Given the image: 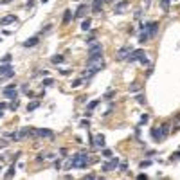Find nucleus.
Wrapping results in <instances>:
<instances>
[{
	"mask_svg": "<svg viewBox=\"0 0 180 180\" xmlns=\"http://www.w3.org/2000/svg\"><path fill=\"white\" fill-rule=\"evenodd\" d=\"M90 23H92V22H90V18L83 20V23H81V29H83V31H90Z\"/></svg>",
	"mask_w": 180,
	"mask_h": 180,
	"instance_id": "nucleus-22",
	"label": "nucleus"
},
{
	"mask_svg": "<svg viewBox=\"0 0 180 180\" xmlns=\"http://www.w3.org/2000/svg\"><path fill=\"white\" fill-rule=\"evenodd\" d=\"M11 61V54H5L4 58H2V63H9Z\"/></svg>",
	"mask_w": 180,
	"mask_h": 180,
	"instance_id": "nucleus-31",
	"label": "nucleus"
},
{
	"mask_svg": "<svg viewBox=\"0 0 180 180\" xmlns=\"http://www.w3.org/2000/svg\"><path fill=\"white\" fill-rule=\"evenodd\" d=\"M101 7H103V0H94V4H92V13H99Z\"/></svg>",
	"mask_w": 180,
	"mask_h": 180,
	"instance_id": "nucleus-18",
	"label": "nucleus"
},
{
	"mask_svg": "<svg viewBox=\"0 0 180 180\" xmlns=\"http://www.w3.org/2000/svg\"><path fill=\"white\" fill-rule=\"evenodd\" d=\"M52 83H54V79H52V78H47V79L41 81V87H50Z\"/></svg>",
	"mask_w": 180,
	"mask_h": 180,
	"instance_id": "nucleus-26",
	"label": "nucleus"
},
{
	"mask_svg": "<svg viewBox=\"0 0 180 180\" xmlns=\"http://www.w3.org/2000/svg\"><path fill=\"white\" fill-rule=\"evenodd\" d=\"M0 171H2V168H0Z\"/></svg>",
	"mask_w": 180,
	"mask_h": 180,
	"instance_id": "nucleus-43",
	"label": "nucleus"
},
{
	"mask_svg": "<svg viewBox=\"0 0 180 180\" xmlns=\"http://www.w3.org/2000/svg\"><path fill=\"white\" fill-rule=\"evenodd\" d=\"M137 178H139V180H146V178H148V175H144V173H142V175H139Z\"/></svg>",
	"mask_w": 180,
	"mask_h": 180,
	"instance_id": "nucleus-38",
	"label": "nucleus"
},
{
	"mask_svg": "<svg viewBox=\"0 0 180 180\" xmlns=\"http://www.w3.org/2000/svg\"><path fill=\"white\" fill-rule=\"evenodd\" d=\"M144 56H146V52H144L142 49H135V50H130V54H128L126 59H128L130 63H133V61H141Z\"/></svg>",
	"mask_w": 180,
	"mask_h": 180,
	"instance_id": "nucleus-6",
	"label": "nucleus"
},
{
	"mask_svg": "<svg viewBox=\"0 0 180 180\" xmlns=\"http://www.w3.org/2000/svg\"><path fill=\"white\" fill-rule=\"evenodd\" d=\"M137 103H139V105H146V96H144V94H139V96H137Z\"/></svg>",
	"mask_w": 180,
	"mask_h": 180,
	"instance_id": "nucleus-27",
	"label": "nucleus"
},
{
	"mask_svg": "<svg viewBox=\"0 0 180 180\" xmlns=\"http://www.w3.org/2000/svg\"><path fill=\"white\" fill-rule=\"evenodd\" d=\"M2 115H4V108H0V117H2Z\"/></svg>",
	"mask_w": 180,
	"mask_h": 180,
	"instance_id": "nucleus-40",
	"label": "nucleus"
},
{
	"mask_svg": "<svg viewBox=\"0 0 180 180\" xmlns=\"http://www.w3.org/2000/svg\"><path fill=\"white\" fill-rule=\"evenodd\" d=\"M41 2H43V4H45V2H49V0H41Z\"/></svg>",
	"mask_w": 180,
	"mask_h": 180,
	"instance_id": "nucleus-42",
	"label": "nucleus"
},
{
	"mask_svg": "<svg viewBox=\"0 0 180 180\" xmlns=\"http://www.w3.org/2000/svg\"><path fill=\"white\" fill-rule=\"evenodd\" d=\"M70 20H72V11H70V9H67V11L63 13V25L70 23Z\"/></svg>",
	"mask_w": 180,
	"mask_h": 180,
	"instance_id": "nucleus-17",
	"label": "nucleus"
},
{
	"mask_svg": "<svg viewBox=\"0 0 180 180\" xmlns=\"http://www.w3.org/2000/svg\"><path fill=\"white\" fill-rule=\"evenodd\" d=\"M90 162H92L90 155H88L87 151H81V153H78V155L70 157V160H69V166H70V168H87Z\"/></svg>",
	"mask_w": 180,
	"mask_h": 180,
	"instance_id": "nucleus-2",
	"label": "nucleus"
},
{
	"mask_svg": "<svg viewBox=\"0 0 180 180\" xmlns=\"http://www.w3.org/2000/svg\"><path fill=\"white\" fill-rule=\"evenodd\" d=\"M38 106H40V101H32V103L27 105V112H32V110H36Z\"/></svg>",
	"mask_w": 180,
	"mask_h": 180,
	"instance_id": "nucleus-21",
	"label": "nucleus"
},
{
	"mask_svg": "<svg viewBox=\"0 0 180 180\" xmlns=\"http://www.w3.org/2000/svg\"><path fill=\"white\" fill-rule=\"evenodd\" d=\"M61 74H63V76H69V74H70V70H69V69H65V70H61Z\"/></svg>",
	"mask_w": 180,
	"mask_h": 180,
	"instance_id": "nucleus-39",
	"label": "nucleus"
},
{
	"mask_svg": "<svg viewBox=\"0 0 180 180\" xmlns=\"http://www.w3.org/2000/svg\"><path fill=\"white\" fill-rule=\"evenodd\" d=\"M13 22H16V16H14V14H7V16H4V18L0 20V25H9V23H13Z\"/></svg>",
	"mask_w": 180,
	"mask_h": 180,
	"instance_id": "nucleus-14",
	"label": "nucleus"
},
{
	"mask_svg": "<svg viewBox=\"0 0 180 180\" xmlns=\"http://www.w3.org/2000/svg\"><path fill=\"white\" fill-rule=\"evenodd\" d=\"M87 13H88V5H87V4H81V5L78 7V11H76V18H85Z\"/></svg>",
	"mask_w": 180,
	"mask_h": 180,
	"instance_id": "nucleus-12",
	"label": "nucleus"
},
{
	"mask_svg": "<svg viewBox=\"0 0 180 180\" xmlns=\"http://www.w3.org/2000/svg\"><path fill=\"white\" fill-rule=\"evenodd\" d=\"M148 40H150V36H148V32H144V31H142V32L139 34V43H146Z\"/></svg>",
	"mask_w": 180,
	"mask_h": 180,
	"instance_id": "nucleus-19",
	"label": "nucleus"
},
{
	"mask_svg": "<svg viewBox=\"0 0 180 180\" xmlns=\"http://www.w3.org/2000/svg\"><path fill=\"white\" fill-rule=\"evenodd\" d=\"M97 105H99V99H94V101H90V103H88L87 110H88V112H92V110H94V108H96Z\"/></svg>",
	"mask_w": 180,
	"mask_h": 180,
	"instance_id": "nucleus-24",
	"label": "nucleus"
},
{
	"mask_svg": "<svg viewBox=\"0 0 180 180\" xmlns=\"http://www.w3.org/2000/svg\"><path fill=\"white\" fill-rule=\"evenodd\" d=\"M128 90H130V92H139V90H141V85H139L137 81H133V83L128 87Z\"/></svg>",
	"mask_w": 180,
	"mask_h": 180,
	"instance_id": "nucleus-20",
	"label": "nucleus"
},
{
	"mask_svg": "<svg viewBox=\"0 0 180 180\" xmlns=\"http://www.w3.org/2000/svg\"><path fill=\"white\" fill-rule=\"evenodd\" d=\"M38 41H40V38H38V36H32V38H29V40L23 41V47H34V45H38Z\"/></svg>",
	"mask_w": 180,
	"mask_h": 180,
	"instance_id": "nucleus-15",
	"label": "nucleus"
},
{
	"mask_svg": "<svg viewBox=\"0 0 180 180\" xmlns=\"http://www.w3.org/2000/svg\"><path fill=\"white\" fill-rule=\"evenodd\" d=\"M14 171H16V169H14V164H13V166L9 168V171H7L4 177H5V178H13V177H14Z\"/></svg>",
	"mask_w": 180,
	"mask_h": 180,
	"instance_id": "nucleus-25",
	"label": "nucleus"
},
{
	"mask_svg": "<svg viewBox=\"0 0 180 180\" xmlns=\"http://www.w3.org/2000/svg\"><path fill=\"white\" fill-rule=\"evenodd\" d=\"M130 5V0H121V2H117L115 4V7H114V13H117V14H121L126 7Z\"/></svg>",
	"mask_w": 180,
	"mask_h": 180,
	"instance_id": "nucleus-10",
	"label": "nucleus"
},
{
	"mask_svg": "<svg viewBox=\"0 0 180 180\" xmlns=\"http://www.w3.org/2000/svg\"><path fill=\"white\" fill-rule=\"evenodd\" d=\"M50 61H52V63H63V61H65V58H63V56H59V54H56V56H52V58H50Z\"/></svg>",
	"mask_w": 180,
	"mask_h": 180,
	"instance_id": "nucleus-23",
	"label": "nucleus"
},
{
	"mask_svg": "<svg viewBox=\"0 0 180 180\" xmlns=\"http://www.w3.org/2000/svg\"><path fill=\"white\" fill-rule=\"evenodd\" d=\"M112 96H114V92H112V90H110V92H106V94H105V99H110V97H112Z\"/></svg>",
	"mask_w": 180,
	"mask_h": 180,
	"instance_id": "nucleus-36",
	"label": "nucleus"
},
{
	"mask_svg": "<svg viewBox=\"0 0 180 180\" xmlns=\"http://www.w3.org/2000/svg\"><path fill=\"white\" fill-rule=\"evenodd\" d=\"M20 106V101H16V99H13V103H11V110H16Z\"/></svg>",
	"mask_w": 180,
	"mask_h": 180,
	"instance_id": "nucleus-29",
	"label": "nucleus"
},
{
	"mask_svg": "<svg viewBox=\"0 0 180 180\" xmlns=\"http://www.w3.org/2000/svg\"><path fill=\"white\" fill-rule=\"evenodd\" d=\"M4 96H5V97H9V99H16V97H18V92H16L14 85L5 87V88H4Z\"/></svg>",
	"mask_w": 180,
	"mask_h": 180,
	"instance_id": "nucleus-9",
	"label": "nucleus"
},
{
	"mask_svg": "<svg viewBox=\"0 0 180 180\" xmlns=\"http://www.w3.org/2000/svg\"><path fill=\"white\" fill-rule=\"evenodd\" d=\"M87 45H88V59H96V58H101V56H103V47H101V43H97L96 40H92V41H88Z\"/></svg>",
	"mask_w": 180,
	"mask_h": 180,
	"instance_id": "nucleus-3",
	"label": "nucleus"
},
{
	"mask_svg": "<svg viewBox=\"0 0 180 180\" xmlns=\"http://www.w3.org/2000/svg\"><path fill=\"white\" fill-rule=\"evenodd\" d=\"M101 155H103L105 159H110V157H112V151H110V150H103V153H101Z\"/></svg>",
	"mask_w": 180,
	"mask_h": 180,
	"instance_id": "nucleus-30",
	"label": "nucleus"
},
{
	"mask_svg": "<svg viewBox=\"0 0 180 180\" xmlns=\"http://www.w3.org/2000/svg\"><path fill=\"white\" fill-rule=\"evenodd\" d=\"M130 50H132V49H130L128 45H126V47H121V49L117 50V58H119V59H126L128 54H130Z\"/></svg>",
	"mask_w": 180,
	"mask_h": 180,
	"instance_id": "nucleus-13",
	"label": "nucleus"
},
{
	"mask_svg": "<svg viewBox=\"0 0 180 180\" xmlns=\"http://www.w3.org/2000/svg\"><path fill=\"white\" fill-rule=\"evenodd\" d=\"M81 128H88V121H81Z\"/></svg>",
	"mask_w": 180,
	"mask_h": 180,
	"instance_id": "nucleus-37",
	"label": "nucleus"
},
{
	"mask_svg": "<svg viewBox=\"0 0 180 180\" xmlns=\"http://www.w3.org/2000/svg\"><path fill=\"white\" fill-rule=\"evenodd\" d=\"M141 31L148 32V36H150V38H155V36H157V32H159V22H148V23H142Z\"/></svg>",
	"mask_w": 180,
	"mask_h": 180,
	"instance_id": "nucleus-5",
	"label": "nucleus"
},
{
	"mask_svg": "<svg viewBox=\"0 0 180 180\" xmlns=\"http://www.w3.org/2000/svg\"><path fill=\"white\" fill-rule=\"evenodd\" d=\"M178 159H180V151H177V153L171 155V160H178Z\"/></svg>",
	"mask_w": 180,
	"mask_h": 180,
	"instance_id": "nucleus-34",
	"label": "nucleus"
},
{
	"mask_svg": "<svg viewBox=\"0 0 180 180\" xmlns=\"http://www.w3.org/2000/svg\"><path fill=\"white\" fill-rule=\"evenodd\" d=\"M92 144H94L96 148H105V135H103V133H97V135L92 139Z\"/></svg>",
	"mask_w": 180,
	"mask_h": 180,
	"instance_id": "nucleus-11",
	"label": "nucleus"
},
{
	"mask_svg": "<svg viewBox=\"0 0 180 180\" xmlns=\"http://www.w3.org/2000/svg\"><path fill=\"white\" fill-rule=\"evenodd\" d=\"M34 137H45V139H54V132L47 128H38L34 130Z\"/></svg>",
	"mask_w": 180,
	"mask_h": 180,
	"instance_id": "nucleus-7",
	"label": "nucleus"
},
{
	"mask_svg": "<svg viewBox=\"0 0 180 180\" xmlns=\"http://www.w3.org/2000/svg\"><path fill=\"white\" fill-rule=\"evenodd\" d=\"M148 119H150V117H148V115H146V114H144V115H142V117H141V124H144V123H148Z\"/></svg>",
	"mask_w": 180,
	"mask_h": 180,
	"instance_id": "nucleus-35",
	"label": "nucleus"
},
{
	"mask_svg": "<svg viewBox=\"0 0 180 180\" xmlns=\"http://www.w3.org/2000/svg\"><path fill=\"white\" fill-rule=\"evenodd\" d=\"M0 108H5V103H0Z\"/></svg>",
	"mask_w": 180,
	"mask_h": 180,
	"instance_id": "nucleus-41",
	"label": "nucleus"
},
{
	"mask_svg": "<svg viewBox=\"0 0 180 180\" xmlns=\"http://www.w3.org/2000/svg\"><path fill=\"white\" fill-rule=\"evenodd\" d=\"M103 69H105L103 56H101V58H96V59H87V69H85L83 78H92L94 74H97V72L103 70Z\"/></svg>",
	"mask_w": 180,
	"mask_h": 180,
	"instance_id": "nucleus-1",
	"label": "nucleus"
},
{
	"mask_svg": "<svg viewBox=\"0 0 180 180\" xmlns=\"http://www.w3.org/2000/svg\"><path fill=\"white\" fill-rule=\"evenodd\" d=\"M81 83H83V78H79V79H76V81L72 83V88H78V87H81Z\"/></svg>",
	"mask_w": 180,
	"mask_h": 180,
	"instance_id": "nucleus-28",
	"label": "nucleus"
},
{
	"mask_svg": "<svg viewBox=\"0 0 180 180\" xmlns=\"http://www.w3.org/2000/svg\"><path fill=\"white\" fill-rule=\"evenodd\" d=\"M11 70H13V69H11L9 63H2V65H0V76H7Z\"/></svg>",
	"mask_w": 180,
	"mask_h": 180,
	"instance_id": "nucleus-16",
	"label": "nucleus"
},
{
	"mask_svg": "<svg viewBox=\"0 0 180 180\" xmlns=\"http://www.w3.org/2000/svg\"><path fill=\"white\" fill-rule=\"evenodd\" d=\"M169 2H171V0H162V7H164V11H168V7H169Z\"/></svg>",
	"mask_w": 180,
	"mask_h": 180,
	"instance_id": "nucleus-33",
	"label": "nucleus"
},
{
	"mask_svg": "<svg viewBox=\"0 0 180 180\" xmlns=\"http://www.w3.org/2000/svg\"><path fill=\"white\" fill-rule=\"evenodd\" d=\"M168 133H169V124L168 123H164L160 128L157 126V128H151V137L155 139V141H164L166 137H168Z\"/></svg>",
	"mask_w": 180,
	"mask_h": 180,
	"instance_id": "nucleus-4",
	"label": "nucleus"
},
{
	"mask_svg": "<svg viewBox=\"0 0 180 180\" xmlns=\"http://www.w3.org/2000/svg\"><path fill=\"white\" fill-rule=\"evenodd\" d=\"M150 164H151V162H150V160H142V162H141V164H139V166H141V168H142V169H144V168H148V166H150Z\"/></svg>",
	"mask_w": 180,
	"mask_h": 180,
	"instance_id": "nucleus-32",
	"label": "nucleus"
},
{
	"mask_svg": "<svg viewBox=\"0 0 180 180\" xmlns=\"http://www.w3.org/2000/svg\"><path fill=\"white\" fill-rule=\"evenodd\" d=\"M117 166H119V159H117V157H114V159H112V160H110L108 164H103V166H101V171H105V173H108V171H112V169H115Z\"/></svg>",
	"mask_w": 180,
	"mask_h": 180,
	"instance_id": "nucleus-8",
	"label": "nucleus"
}]
</instances>
